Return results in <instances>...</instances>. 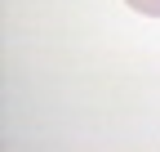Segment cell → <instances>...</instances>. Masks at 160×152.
I'll use <instances>...</instances> for the list:
<instances>
[{"label":"cell","mask_w":160,"mask_h":152,"mask_svg":"<svg viewBox=\"0 0 160 152\" xmlns=\"http://www.w3.org/2000/svg\"><path fill=\"white\" fill-rule=\"evenodd\" d=\"M129 9H138V14H147V18H160V0H125Z\"/></svg>","instance_id":"6da1fadb"}]
</instances>
